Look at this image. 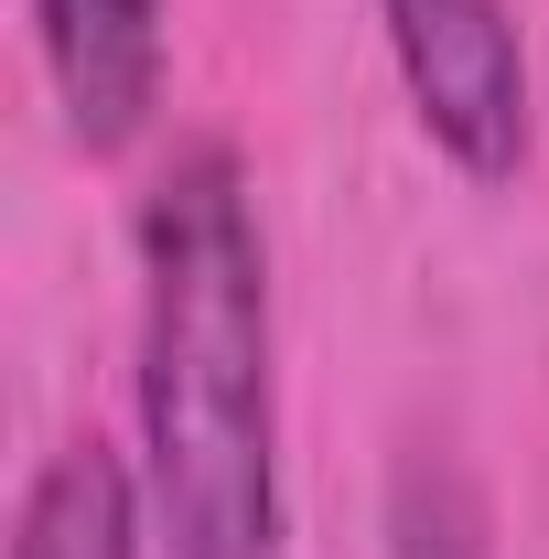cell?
I'll return each mask as SVG.
<instances>
[{"mask_svg": "<svg viewBox=\"0 0 549 559\" xmlns=\"http://www.w3.org/2000/svg\"><path fill=\"white\" fill-rule=\"evenodd\" d=\"M140 485L162 559H291L280 334L248 162L184 140L140 194Z\"/></svg>", "mask_w": 549, "mask_h": 559, "instance_id": "1", "label": "cell"}, {"mask_svg": "<svg viewBox=\"0 0 549 559\" xmlns=\"http://www.w3.org/2000/svg\"><path fill=\"white\" fill-rule=\"evenodd\" d=\"M33 55L86 162L130 151L162 108V0H33Z\"/></svg>", "mask_w": 549, "mask_h": 559, "instance_id": "3", "label": "cell"}, {"mask_svg": "<svg viewBox=\"0 0 549 559\" xmlns=\"http://www.w3.org/2000/svg\"><path fill=\"white\" fill-rule=\"evenodd\" d=\"M377 33L410 86L420 140L484 194L517 183L539 140V75H528L517 0H377Z\"/></svg>", "mask_w": 549, "mask_h": 559, "instance_id": "2", "label": "cell"}, {"mask_svg": "<svg viewBox=\"0 0 549 559\" xmlns=\"http://www.w3.org/2000/svg\"><path fill=\"white\" fill-rule=\"evenodd\" d=\"M140 549H151V485L130 452H108L97 430L44 452V474L22 485L11 559H140Z\"/></svg>", "mask_w": 549, "mask_h": 559, "instance_id": "4", "label": "cell"}]
</instances>
